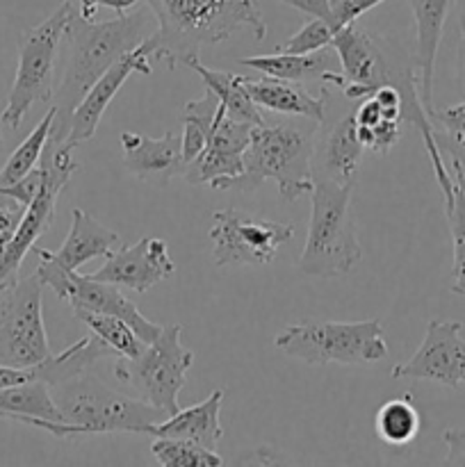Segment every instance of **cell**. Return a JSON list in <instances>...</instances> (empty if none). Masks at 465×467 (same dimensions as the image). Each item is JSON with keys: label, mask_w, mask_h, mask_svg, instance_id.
<instances>
[{"label": "cell", "mask_w": 465, "mask_h": 467, "mask_svg": "<svg viewBox=\"0 0 465 467\" xmlns=\"http://www.w3.org/2000/svg\"><path fill=\"white\" fill-rule=\"evenodd\" d=\"M158 27L153 12H128L105 23H94V18H82L73 14L67 26L64 41L67 48V64L59 85L53 91L55 119L50 126L48 144L67 141L71 130V117L87 91L96 80L126 53L144 44Z\"/></svg>", "instance_id": "1"}, {"label": "cell", "mask_w": 465, "mask_h": 467, "mask_svg": "<svg viewBox=\"0 0 465 467\" xmlns=\"http://www.w3.org/2000/svg\"><path fill=\"white\" fill-rule=\"evenodd\" d=\"M158 27L146 39L150 57L169 68L199 55L235 35L240 27L251 30L258 41L267 36V23L253 0H144Z\"/></svg>", "instance_id": "2"}, {"label": "cell", "mask_w": 465, "mask_h": 467, "mask_svg": "<svg viewBox=\"0 0 465 467\" xmlns=\"http://www.w3.org/2000/svg\"><path fill=\"white\" fill-rule=\"evenodd\" d=\"M317 121L310 126H255L244 150V171L235 178L210 182L214 192L251 194L264 181H274L281 199L292 203L313 192V150Z\"/></svg>", "instance_id": "3"}, {"label": "cell", "mask_w": 465, "mask_h": 467, "mask_svg": "<svg viewBox=\"0 0 465 467\" xmlns=\"http://www.w3.org/2000/svg\"><path fill=\"white\" fill-rule=\"evenodd\" d=\"M50 392L62 410L64 424L39 422L35 429H44L59 441L96 436V433L149 436L150 427L167 418L149 401L112 390L89 372H82L68 381L50 386Z\"/></svg>", "instance_id": "4"}, {"label": "cell", "mask_w": 465, "mask_h": 467, "mask_svg": "<svg viewBox=\"0 0 465 467\" xmlns=\"http://www.w3.org/2000/svg\"><path fill=\"white\" fill-rule=\"evenodd\" d=\"M310 192L308 237L299 255V272L304 276L337 278L349 274L363 258L354 222H351V192L354 182L337 185L328 178H313Z\"/></svg>", "instance_id": "5"}, {"label": "cell", "mask_w": 465, "mask_h": 467, "mask_svg": "<svg viewBox=\"0 0 465 467\" xmlns=\"http://www.w3.org/2000/svg\"><path fill=\"white\" fill-rule=\"evenodd\" d=\"M274 347L290 358L308 365H367L388 356L383 324L365 322H299L274 337Z\"/></svg>", "instance_id": "6"}, {"label": "cell", "mask_w": 465, "mask_h": 467, "mask_svg": "<svg viewBox=\"0 0 465 467\" xmlns=\"http://www.w3.org/2000/svg\"><path fill=\"white\" fill-rule=\"evenodd\" d=\"M78 12L73 0H64L48 18L18 36V64L9 89L7 105L0 114V123L16 130L26 114L41 100L53 99V76L67 26Z\"/></svg>", "instance_id": "7"}, {"label": "cell", "mask_w": 465, "mask_h": 467, "mask_svg": "<svg viewBox=\"0 0 465 467\" xmlns=\"http://www.w3.org/2000/svg\"><path fill=\"white\" fill-rule=\"evenodd\" d=\"M181 324L162 327V333L155 337L137 358H123L114 363V377L121 383L135 388L140 400L173 415L181 410L178 392L187 381V372L194 365V354L185 349L181 342Z\"/></svg>", "instance_id": "8"}, {"label": "cell", "mask_w": 465, "mask_h": 467, "mask_svg": "<svg viewBox=\"0 0 465 467\" xmlns=\"http://www.w3.org/2000/svg\"><path fill=\"white\" fill-rule=\"evenodd\" d=\"M44 287L36 272L0 287V365L32 368L50 356Z\"/></svg>", "instance_id": "9"}, {"label": "cell", "mask_w": 465, "mask_h": 467, "mask_svg": "<svg viewBox=\"0 0 465 467\" xmlns=\"http://www.w3.org/2000/svg\"><path fill=\"white\" fill-rule=\"evenodd\" d=\"M39 167L44 171V182H41L39 194L27 205L26 214H23L14 235L5 244H0V287L16 281L18 269H21L26 255L35 251L36 240L53 226L59 192L64 190V185L78 171V162L73 160V146L68 141L46 144Z\"/></svg>", "instance_id": "10"}, {"label": "cell", "mask_w": 465, "mask_h": 467, "mask_svg": "<svg viewBox=\"0 0 465 467\" xmlns=\"http://www.w3.org/2000/svg\"><path fill=\"white\" fill-rule=\"evenodd\" d=\"M35 255L36 260H39V265H36V276H39L41 283L48 285L59 299L67 301L73 310H91V313H105L114 315V317H121L123 322H128L135 328L137 336H140L146 345H150V342L162 333V327L150 322V319H146L144 315L137 310V306L119 290V285L96 281L89 274L82 276V274L62 267V265L55 263V260L50 258L48 249H41V246H35Z\"/></svg>", "instance_id": "11"}, {"label": "cell", "mask_w": 465, "mask_h": 467, "mask_svg": "<svg viewBox=\"0 0 465 467\" xmlns=\"http://www.w3.org/2000/svg\"><path fill=\"white\" fill-rule=\"evenodd\" d=\"M294 237V223L249 217L240 210H219L212 214V263L214 267L228 265H253L264 267L274 263L278 249Z\"/></svg>", "instance_id": "12"}, {"label": "cell", "mask_w": 465, "mask_h": 467, "mask_svg": "<svg viewBox=\"0 0 465 467\" xmlns=\"http://www.w3.org/2000/svg\"><path fill=\"white\" fill-rule=\"evenodd\" d=\"M463 324L431 319L419 349L406 363L392 368V379L433 381L447 388L465 386Z\"/></svg>", "instance_id": "13"}, {"label": "cell", "mask_w": 465, "mask_h": 467, "mask_svg": "<svg viewBox=\"0 0 465 467\" xmlns=\"http://www.w3.org/2000/svg\"><path fill=\"white\" fill-rule=\"evenodd\" d=\"M356 103L346 100V108L336 109L333 117L324 112V119L315 130L313 178H328L337 185H349L356 181L360 167L363 144L356 130Z\"/></svg>", "instance_id": "14"}, {"label": "cell", "mask_w": 465, "mask_h": 467, "mask_svg": "<svg viewBox=\"0 0 465 467\" xmlns=\"http://www.w3.org/2000/svg\"><path fill=\"white\" fill-rule=\"evenodd\" d=\"M153 57H150L149 44L137 46L135 50L126 53L123 57H119L98 80L91 85V89L87 91L85 99L80 100V105L76 108L71 117V130H68L67 141L76 149L82 141H89L96 135L100 126V119H103L105 109L109 108L114 96L119 94L123 85L128 82V78L132 73H141V76H153Z\"/></svg>", "instance_id": "15"}, {"label": "cell", "mask_w": 465, "mask_h": 467, "mask_svg": "<svg viewBox=\"0 0 465 467\" xmlns=\"http://www.w3.org/2000/svg\"><path fill=\"white\" fill-rule=\"evenodd\" d=\"M176 265L169 255V246L162 237H141L130 246H119L105 258L98 272L89 274L96 281L112 283L135 292H149L158 283L173 276Z\"/></svg>", "instance_id": "16"}, {"label": "cell", "mask_w": 465, "mask_h": 467, "mask_svg": "<svg viewBox=\"0 0 465 467\" xmlns=\"http://www.w3.org/2000/svg\"><path fill=\"white\" fill-rule=\"evenodd\" d=\"M253 123L231 119L223 109L214 121L205 149L191 162L185 164V178L190 185H205L219 178H235L244 171V150L251 141Z\"/></svg>", "instance_id": "17"}, {"label": "cell", "mask_w": 465, "mask_h": 467, "mask_svg": "<svg viewBox=\"0 0 465 467\" xmlns=\"http://www.w3.org/2000/svg\"><path fill=\"white\" fill-rule=\"evenodd\" d=\"M121 162L135 178L155 185H167L171 178L182 176L185 160H182V137L167 132L160 140L140 135V132L123 130Z\"/></svg>", "instance_id": "18"}, {"label": "cell", "mask_w": 465, "mask_h": 467, "mask_svg": "<svg viewBox=\"0 0 465 467\" xmlns=\"http://www.w3.org/2000/svg\"><path fill=\"white\" fill-rule=\"evenodd\" d=\"M451 3L454 0H408L415 18L413 67L418 76L419 100L427 114L433 109V73Z\"/></svg>", "instance_id": "19"}, {"label": "cell", "mask_w": 465, "mask_h": 467, "mask_svg": "<svg viewBox=\"0 0 465 467\" xmlns=\"http://www.w3.org/2000/svg\"><path fill=\"white\" fill-rule=\"evenodd\" d=\"M240 64L255 68L263 76L283 78L292 82H324L326 87H336L337 91L345 87V76L342 71H336L340 64L337 53L333 46H326L315 53H281L276 50L274 55H258V57H244Z\"/></svg>", "instance_id": "20"}, {"label": "cell", "mask_w": 465, "mask_h": 467, "mask_svg": "<svg viewBox=\"0 0 465 467\" xmlns=\"http://www.w3.org/2000/svg\"><path fill=\"white\" fill-rule=\"evenodd\" d=\"M223 404V390L210 392L208 400L201 404L190 406V409H181L178 413L167 415L153 424L149 431L150 438H178V441H190L196 445L212 450L217 442L222 441L223 429L219 413H222Z\"/></svg>", "instance_id": "21"}, {"label": "cell", "mask_w": 465, "mask_h": 467, "mask_svg": "<svg viewBox=\"0 0 465 467\" xmlns=\"http://www.w3.org/2000/svg\"><path fill=\"white\" fill-rule=\"evenodd\" d=\"M119 246H121V237L117 233L105 228L89 213L76 208L71 214V228H68L67 240L62 242L57 251H48V254L55 263L71 269V272H78L89 260L108 258Z\"/></svg>", "instance_id": "22"}, {"label": "cell", "mask_w": 465, "mask_h": 467, "mask_svg": "<svg viewBox=\"0 0 465 467\" xmlns=\"http://www.w3.org/2000/svg\"><path fill=\"white\" fill-rule=\"evenodd\" d=\"M246 91L251 100L258 108L269 109V112L290 114V117L310 119V121H322L326 112V96L324 91L313 96L301 82L283 80V78H246Z\"/></svg>", "instance_id": "23"}, {"label": "cell", "mask_w": 465, "mask_h": 467, "mask_svg": "<svg viewBox=\"0 0 465 467\" xmlns=\"http://www.w3.org/2000/svg\"><path fill=\"white\" fill-rule=\"evenodd\" d=\"M0 420H12L27 427H36L39 422L64 424L50 386L41 379L0 390Z\"/></svg>", "instance_id": "24"}, {"label": "cell", "mask_w": 465, "mask_h": 467, "mask_svg": "<svg viewBox=\"0 0 465 467\" xmlns=\"http://www.w3.org/2000/svg\"><path fill=\"white\" fill-rule=\"evenodd\" d=\"M182 64H185L187 68H191V71L199 73L205 89H210L219 100H222L228 117L237 119V121L253 123V126H263V123H267L264 121L263 112H260V108L251 100L249 91H246L244 87L246 76L208 68L203 62H201L199 55H191V57H187Z\"/></svg>", "instance_id": "25"}, {"label": "cell", "mask_w": 465, "mask_h": 467, "mask_svg": "<svg viewBox=\"0 0 465 467\" xmlns=\"http://www.w3.org/2000/svg\"><path fill=\"white\" fill-rule=\"evenodd\" d=\"M431 135L440 149L451 176L465 192V100L429 112Z\"/></svg>", "instance_id": "26"}, {"label": "cell", "mask_w": 465, "mask_h": 467, "mask_svg": "<svg viewBox=\"0 0 465 467\" xmlns=\"http://www.w3.org/2000/svg\"><path fill=\"white\" fill-rule=\"evenodd\" d=\"M109 354H112L109 347L91 333V337H80V340L73 342L71 347H67L59 354H50L48 358L41 360L36 365V374L48 386H57V383L68 381V379L78 377V374L89 372V368L96 360Z\"/></svg>", "instance_id": "27"}, {"label": "cell", "mask_w": 465, "mask_h": 467, "mask_svg": "<svg viewBox=\"0 0 465 467\" xmlns=\"http://www.w3.org/2000/svg\"><path fill=\"white\" fill-rule=\"evenodd\" d=\"M223 105L210 89L203 91L199 100H190L182 109V160L191 162L208 144L214 121L223 112Z\"/></svg>", "instance_id": "28"}, {"label": "cell", "mask_w": 465, "mask_h": 467, "mask_svg": "<svg viewBox=\"0 0 465 467\" xmlns=\"http://www.w3.org/2000/svg\"><path fill=\"white\" fill-rule=\"evenodd\" d=\"M438 187L445 201V214L450 222L451 244H454V269H451V290L465 296V192L454 181L451 171L438 178Z\"/></svg>", "instance_id": "29"}, {"label": "cell", "mask_w": 465, "mask_h": 467, "mask_svg": "<svg viewBox=\"0 0 465 467\" xmlns=\"http://www.w3.org/2000/svg\"><path fill=\"white\" fill-rule=\"evenodd\" d=\"M422 420L419 410L415 409L413 400L408 395L399 400H390L377 410L374 418V429L377 436L390 447H406L418 438Z\"/></svg>", "instance_id": "30"}, {"label": "cell", "mask_w": 465, "mask_h": 467, "mask_svg": "<svg viewBox=\"0 0 465 467\" xmlns=\"http://www.w3.org/2000/svg\"><path fill=\"white\" fill-rule=\"evenodd\" d=\"M76 317L94 333L96 337L109 347V351L123 358H137L146 349V342L137 336L135 328L121 317L105 313H91V310H73Z\"/></svg>", "instance_id": "31"}, {"label": "cell", "mask_w": 465, "mask_h": 467, "mask_svg": "<svg viewBox=\"0 0 465 467\" xmlns=\"http://www.w3.org/2000/svg\"><path fill=\"white\" fill-rule=\"evenodd\" d=\"M53 119H55V108L50 105V109L44 114V119L35 126V130H32L30 135L16 146V150L9 155L5 167L0 169V187L14 185V182L21 181L23 176H27V173L39 164L41 155H44L46 150V144H48Z\"/></svg>", "instance_id": "32"}, {"label": "cell", "mask_w": 465, "mask_h": 467, "mask_svg": "<svg viewBox=\"0 0 465 467\" xmlns=\"http://www.w3.org/2000/svg\"><path fill=\"white\" fill-rule=\"evenodd\" d=\"M155 461L164 467H222L223 459L212 450L178 438H153Z\"/></svg>", "instance_id": "33"}, {"label": "cell", "mask_w": 465, "mask_h": 467, "mask_svg": "<svg viewBox=\"0 0 465 467\" xmlns=\"http://www.w3.org/2000/svg\"><path fill=\"white\" fill-rule=\"evenodd\" d=\"M333 36H336V32L326 23L319 21V18H310L290 39L283 41L276 50H281V53H315V50L331 46Z\"/></svg>", "instance_id": "34"}, {"label": "cell", "mask_w": 465, "mask_h": 467, "mask_svg": "<svg viewBox=\"0 0 465 467\" xmlns=\"http://www.w3.org/2000/svg\"><path fill=\"white\" fill-rule=\"evenodd\" d=\"M381 3H386V0H331L336 32L340 30V27H345L346 23L358 21L365 12H369V9H374Z\"/></svg>", "instance_id": "35"}, {"label": "cell", "mask_w": 465, "mask_h": 467, "mask_svg": "<svg viewBox=\"0 0 465 467\" xmlns=\"http://www.w3.org/2000/svg\"><path fill=\"white\" fill-rule=\"evenodd\" d=\"M41 182H44V171H41V167L36 164V167L32 169L27 176H23L21 181H16L14 185L0 187V192H3V194H7V196H12V199H16L18 203H23L27 208V205L35 201V196L39 194Z\"/></svg>", "instance_id": "36"}, {"label": "cell", "mask_w": 465, "mask_h": 467, "mask_svg": "<svg viewBox=\"0 0 465 467\" xmlns=\"http://www.w3.org/2000/svg\"><path fill=\"white\" fill-rule=\"evenodd\" d=\"M26 210V205L0 192V244H5L14 235Z\"/></svg>", "instance_id": "37"}, {"label": "cell", "mask_w": 465, "mask_h": 467, "mask_svg": "<svg viewBox=\"0 0 465 467\" xmlns=\"http://www.w3.org/2000/svg\"><path fill=\"white\" fill-rule=\"evenodd\" d=\"M281 3L290 5V7L299 9V12L308 14L310 18H319L326 23L333 32H336V21H333L331 0H281Z\"/></svg>", "instance_id": "38"}, {"label": "cell", "mask_w": 465, "mask_h": 467, "mask_svg": "<svg viewBox=\"0 0 465 467\" xmlns=\"http://www.w3.org/2000/svg\"><path fill=\"white\" fill-rule=\"evenodd\" d=\"M442 441L447 445V456L442 465L465 467V429H447L442 433Z\"/></svg>", "instance_id": "39"}, {"label": "cell", "mask_w": 465, "mask_h": 467, "mask_svg": "<svg viewBox=\"0 0 465 467\" xmlns=\"http://www.w3.org/2000/svg\"><path fill=\"white\" fill-rule=\"evenodd\" d=\"M35 379H39L36 365H32V368H9V365H0V390L35 381Z\"/></svg>", "instance_id": "40"}, {"label": "cell", "mask_w": 465, "mask_h": 467, "mask_svg": "<svg viewBox=\"0 0 465 467\" xmlns=\"http://www.w3.org/2000/svg\"><path fill=\"white\" fill-rule=\"evenodd\" d=\"M459 85L465 96V12L460 14V44H459Z\"/></svg>", "instance_id": "41"}, {"label": "cell", "mask_w": 465, "mask_h": 467, "mask_svg": "<svg viewBox=\"0 0 465 467\" xmlns=\"http://www.w3.org/2000/svg\"><path fill=\"white\" fill-rule=\"evenodd\" d=\"M140 3L141 0H103V3H100V7L112 9V12H117L119 16H121V14L132 12V9H135Z\"/></svg>", "instance_id": "42"}, {"label": "cell", "mask_w": 465, "mask_h": 467, "mask_svg": "<svg viewBox=\"0 0 465 467\" xmlns=\"http://www.w3.org/2000/svg\"><path fill=\"white\" fill-rule=\"evenodd\" d=\"M73 3H76L78 14H80L82 18H89L91 21V18L96 16V12H98V7L103 0H73Z\"/></svg>", "instance_id": "43"}, {"label": "cell", "mask_w": 465, "mask_h": 467, "mask_svg": "<svg viewBox=\"0 0 465 467\" xmlns=\"http://www.w3.org/2000/svg\"><path fill=\"white\" fill-rule=\"evenodd\" d=\"M0 146H3V137H0Z\"/></svg>", "instance_id": "44"}]
</instances>
